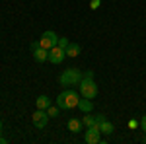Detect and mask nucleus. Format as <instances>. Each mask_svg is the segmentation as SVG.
Returning a JSON list of instances; mask_svg holds the SVG:
<instances>
[{"mask_svg":"<svg viewBox=\"0 0 146 144\" xmlns=\"http://www.w3.org/2000/svg\"><path fill=\"white\" fill-rule=\"evenodd\" d=\"M78 100L80 96L74 92V90H64V92H60L58 96H56V105H58V109H74V107H78Z\"/></svg>","mask_w":146,"mask_h":144,"instance_id":"1","label":"nucleus"},{"mask_svg":"<svg viewBox=\"0 0 146 144\" xmlns=\"http://www.w3.org/2000/svg\"><path fill=\"white\" fill-rule=\"evenodd\" d=\"M82 78H84V72H82V70H78V68H66V70L58 76V84H60L62 88L80 86Z\"/></svg>","mask_w":146,"mask_h":144,"instance_id":"2","label":"nucleus"},{"mask_svg":"<svg viewBox=\"0 0 146 144\" xmlns=\"http://www.w3.org/2000/svg\"><path fill=\"white\" fill-rule=\"evenodd\" d=\"M80 96L88 98V100H96L98 98V84L94 82V78H82L80 82Z\"/></svg>","mask_w":146,"mask_h":144,"instance_id":"3","label":"nucleus"},{"mask_svg":"<svg viewBox=\"0 0 146 144\" xmlns=\"http://www.w3.org/2000/svg\"><path fill=\"white\" fill-rule=\"evenodd\" d=\"M56 43H58V35L55 31H45V33L39 37V45L43 49H47V51H51L53 47H56Z\"/></svg>","mask_w":146,"mask_h":144,"instance_id":"4","label":"nucleus"},{"mask_svg":"<svg viewBox=\"0 0 146 144\" xmlns=\"http://www.w3.org/2000/svg\"><path fill=\"white\" fill-rule=\"evenodd\" d=\"M64 58H66V49H62V47L56 45V47H53V49L49 51V58H47V60L53 62V64H60Z\"/></svg>","mask_w":146,"mask_h":144,"instance_id":"5","label":"nucleus"},{"mask_svg":"<svg viewBox=\"0 0 146 144\" xmlns=\"http://www.w3.org/2000/svg\"><path fill=\"white\" fill-rule=\"evenodd\" d=\"M100 134H101L100 125L96 123V125L88 127V131L84 133V140H86L88 144H98V142H101V140H100Z\"/></svg>","mask_w":146,"mask_h":144,"instance_id":"6","label":"nucleus"},{"mask_svg":"<svg viewBox=\"0 0 146 144\" xmlns=\"http://www.w3.org/2000/svg\"><path fill=\"white\" fill-rule=\"evenodd\" d=\"M31 121L37 129H45L47 123H49V115H47L45 109H35V113L31 115Z\"/></svg>","mask_w":146,"mask_h":144,"instance_id":"7","label":"nucleus"},{"mask_svg":"<svg viewBox=\"0 0 146 144\" xmlns=\"http://www.w3.org/2000/svg\"><path fill=\"white\" fill-rule=\"evenodd\" d=\"M84 129V123H82V119H76V117H72V119H68V131L70 133H80Z\"/></svg>","mask_w":146,"mask_h":144,"instance_id":"8","label":"nucleus"},{"mask_svg":"<svg viewBox=\"0 0 146 144\" xmlns=\"http://www.w3.org/2000/svg\"><path fill=\"white\" fill-rule=\"evenodd\" d=\"M33 58L37 60V62H45L47 58H49V51H47V49H43V47L39 45L37 49H33Z\"/></svg>","mask_w":146,"mask_h":144,"instance_id":"9","label":"nucleus"},{"mask_svg":"<svg viewBox=\"0 0 146 144\" xmlns=\"http://www.w3.org/2000/svg\"><path fill=\"white\" fill-rule=\"evenodd\" d=\"M78 109L82 111V113H90V111L94 109V103H92V100H88V98H82V100H78Z\"/></svg>","mask_w":146,"mask_h":144,"instance_id":"10","label":"nucleus"},{"mask_svg":"<svg viewBox=\"0 0 146 144\" xmlns=\"http://www.w3.org/2000/svg\"><path fill=\"white\" fill-rule=\"evenodd\" d=\"M80 45L78 43H68V47H66V56H70V58H74V56H78L80 55Z\"/></svg>","mask_w":146,"mask_h":144,"instance_id":"11","label":"nucleus"},{"mask_svg":"<svg viewBox=\"0 0 146 144\" xmlns=\"http://www.w3.org/2000/svg\"><path fill=\"white\" fill-rule=\"evenodd\" d=\"M100 131H101L103 134H113V131H115V125H113L111 121H107V119H105V121L100 125Z\"/></svg>","mask_w":146,"mask_h":144,"instance_id":"12","label":"nucleus"},{"mask_svg":"<svg viewBox=\"0 0 146 144\" xmlns=\"http://www.w3.org/2000/svg\"><path fill=\"white\" fill-rule=\"evenodd\" d=\"M35 105H37V109H47V107L51 105V100H49L47 96H39V98L35 100Z\"/></svg>","mask_w":146,"mask_h":144,"instance_id":"13","label":"nucleus"},{"mask_svg":"<svg viewBox=\"0 0 146 144\" xmlns=\"http://www.w3.org/2000/svg\"><path fill=\"white\" fill-rule=\"evenodd\" d=\"M45 111H47V115H49V117H58V105H53V103H51Z\"/></svg>","mask_w":146,"mask_h":144,"instance_id":"14","label":"nucleus"},{"mask_svg":"<svg viewBox=\"0 0 146 144\" xmlns=\"http://www.w3.org/2000/svg\"><path fill=\"white\" fill-rule=\"evenodd\" d=\"M82 123H84V127H92V125H96V117H92V115H84Z\"/></svg>","mask_w":146,"mask_h":144,"instance_id":"15","label":"nucleus"},{"mask_svg":"<svg viewBox=\"0 0 146 144\" xmlns=\"http://www.w3.org/2000/svg\"><path fill=\"white\" fill-rule=\"evenodd\" d=\"M56 45L62 47V49H66V47H68V39H66V37H58V43H56Z\"/></svg>","mask_w":146,"mask_h":144,"instance_id":"16","label":"nucleus"},{"mask_svg":"<svg viewBox=\"0 0 146 144\" xmlns=\"http://www.w3.org/2000/svg\"><path fill=\"white\" fill-rule=\"evenodd\" d=\"M100 6H101V0H92V2H90V8H92V10H98Z\"/></svg>","mask_w":146,"mask_h":144,"instance_id":"17","label":"nucleus"},{"mask_svg":"<svg viewBox=\"0 0 146 144\" xmlns=\"http://www.w3.org/2000/svg\"><path fill=\"white\" fill-rule=\"evenodd\" d=\"M138 125H140V129H142V131L146 133V115H142V119L138 121Z\"/></svg>","mask_w":146,"mask_h":144,"instance_id":"18","label":"nucleus"},{"mask_svg":"<svg viewBox=\"0 0 146 144\" xmlns=\"http://www.w3.org/2000/svg\"><path fill=\"white\" fill-rule=\"evenodd\" d=\"M105 119H107V117H105V115H101V113H100V115H96V123H98V125H101Z\"/></svg>","mask_w":146,"mask_h":144,"instance_id":"19","label":"nucleus"},{"mask_svg":"<svg viewBox=\"0 0 146 144\" xmlns=\"http://www.w3.org/2000/svg\"><path fill=\"white\" fill-rule=\"evenodd\" d=\"M84 76H86V78H94V72H92V70H86Z\"/></svg>","mask_w":146,"mask_h":144,"instance_id":"20","label":"nucleus"},{"mask_svg":"<svg viewBox=\"0 0 146 144\" xmlns=\"http://www.w3.org/2000/svg\"><path fill=\"white\" fill-rule=\"evenodd\" d=\"M129 127H131V129H135V127H138V123H136V121H129Z\"/></svg>","mask_w":146,"mask_h":144,"instance_id":"21","label":"nucleus"},{"mask_svg":"<svg viewBox=\"0 0 146 144\" xmlns=\"http://www.w3.org/2000/svg\"><path fill=\"white\" fill-rule=\"evenodd\" d=\"M37 47H39V41H33V43H31V51H33V49H37Z\"/></svg>","mask_w":146,"mask_h":144,"instance_id":"22","label":"nucleus"},{"mask_svg":"<svg viewBox=\"0 0 146 144\" xmlns=\"http://www.w3.org/2000/svg\"><path fill=\"white\" fill-rule=\"evenodd\" d=\"M0 144H6V138H2V136H0Z\"/></svg>","mask_w":146,"mask_h":144,"instance_id":"23","label":"nucleus"},{"mask_svg":"<svg viewBox=\"0 0 146 144\" xmlns=\"http://www.w3.org/2000/svg\"><path fill=\"white\" fill-rule=\"evenodd\" d=\"M0 133H2V119H0Z\"/></svg>","mask_w":146,"mask_h":144,"instance_id":"24","label":"nucleus"}]
</instances>
